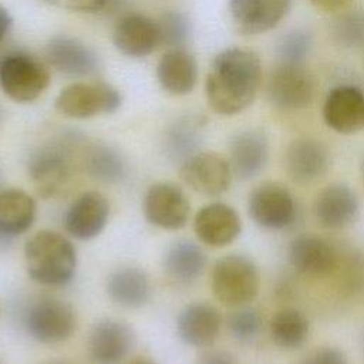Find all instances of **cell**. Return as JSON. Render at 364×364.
Segmentation results:
<instances>
[{
  "label": "cell",
  "mask_w": 364,
  "mask_h": 364,
  "mask_svg": "<svg viewBox=\"0 0 364 364\" xmlns=\"http://www.w3.org/2000/svg\"><path fill=\"white\" fill-rule=\"evenodd\" d=\"M262 84V64L250 50L232 47L219 53L206 78L209 107L220 115H236L255 101Z\"/></svg>",
  "instance_id": "6da1fadb"
},
{
  "label": "cell",
  "mask_w": 364,
  "mask_h": 364,
  "mask_svg": "<svg viewBox=\"0 0 364 364\" xmlns=\"http://www.w3.org/2000/svg\"><path fill=\"white\" fill-rule=\"evenodd\" d=\"M84 144L82 135L70 131L41 144L30 154L27 172L40 196L53 198L67 188L77 164L81 162Z\"/></svg>",
  "instance_id": "7a4b0ae2"
},
{
  "label": "cell",
  "mask_w": 364,
  "mask_h": 364,
  "mask_svg": "<svg viewBox=\"0 0 364 364\" xmlns=\"http://www.w3.org/2000/svg\"><path fill=\"white\" fill-rule=\"evenodd\" d=\"M28 276L44 286H64L77 269V250L71 240L54 230H40L24 246Z\"/></svg>",
  "instance_id": "3957f363"
},
{
  "label": "cell",
  "mask_w": 364,
  "mask_h": 364,
  "mask_svg": "<svg viewBox=\"0 0 364 364\" xmlns=\"http://www.w3.org/2000/svg\"><path fill=\"white\" fill-rule=\"evenodd\" d=\"M259 286L257 267L243 255H226L213 264L210 287L225 306L242 307L250 303L257 296Z\"/></svg>",
  "instance_id": "277c9868"
},
{
  "label": "cell",
  "mask_w": 364,
  "mask_h": 364,
  "mask_svg": "<svg viewBox=\"0 0 364 364\" xmlns=\"http://www.w3.org/2000/svg\"><path fill=\"white\" fill-rule=\"evenodd\" d=\"M28 334L40 343L65 341L75 330V311L67 301L54 296H40L28 303L23 313Z\"/></svg>",
  "instance_id": "5b68a950"
},
{
  "label": "cell",
  "mask_w": 364,
  "mask_h": 364,
  "mask_svg": "<svg viewBox=\"0 0 364 364\" xmlns=\"http://www.w3.org/2000/svg\"><path fill=\"white\" fill-rule=\"evenodd\" d=\"M50 84L47 67L36 57L16 51L0 58V87L16 102L38 98Z\"/></svg>",
  "instance_id": "8992f818"
},
{
  "label": "cell",
  "mask_w": 364,
  "mask_h": 364,
  "mask_svg": "<svg viewBox=\"0 0 364 364\" xmlns=\"http://www.w3.org/2000/svg\"><path fill=\"white\" fill-rule=\"evenodd\" d=\"M119 92L102 81L75 82L55 98V109L70 118L84 119L101 114H111L121 105Z\"/></svg>",
  "instance_id": "52a82bcc"
},
{
  "label": "cell",
  "mask_w": 364,
  "mask_h": 364,
  "mask_svg": "<svg viewBox=\"0 0 364 364\" xmlns=\"http://www.w3.org/2000/svg\"><path fill=\"white\" fill-rule=\"evenodd\" d=\"M266 91L279 109L297 111L313 101L314 82L304 64L277 61L269 74Z\"/></svg>",
  "instance_id": "ba28073f"
},
{
  "label": "cell",
  "mask_w": 364,
  "mask_h": 364,
  "mask_svg": "<svg viewBox=\"0 0 364 364\" xmlns=\"http://www.w3.org/2000/svg\"><path fill=\"white\" fill-rule=\"evenodd\" d=\"M247 213L262 228L283 229L296 216L293 195L279 182H262L249 193Z\"/></svg>",
  "instance_id": "9c48e42d"
},
{
  "label": "cell",
  "mask_w": 364,
  "mask_h": 364,
  "mask_svg": "<svg viewBox=\"0 0 364 364\" xmlns=\"http://www.w3.org/2000/svg\"><path fill=\"white\" fill-rule=\"evenodd\" d=\"M191 203L181 186L172 182H158L148 188L144 196V215L158 228L178 230L189 219Z\"/></svg>",
  "instance_id": "30bf717a"
},
{
  "label": "cell",
  "mask_w": 364,
  "mask_h": 364,
  "mask_svg": "<svg viewBox=\"0 0 364 364\" xmlns=\"http://www.w3.org/2000/svg\"><path fill=\"white\" fill-rule=\"evenodd\" d=\"M183 182L206 196H218L226 192L232 182L229 161L216 152H198L181 165Z\"/></svg>",
  "instance_id": "8fae6325"
},
{
  "label": "cell",
  "mask_w": 364,
  "mask_h": 364,
  "mask_svg": "<svg viewBox=\"0 0 364 364\" xmlns=\"http://www.w3.org/2000/svg\"><path fill=\"white\" fill-rule=\"evenodd\" d=\"M134 346V330L115 318L98 321L88 337V354L94 364H121Z\"/></svg>",
  "instance_id": "7c38bea8"
},
{
  "label": "cell",
  "mask_w": 364,
  "mask_h": 364,
  "mask_svg": "<svg viewBox=\"0 0 364 364\" xmlns=\"http://www.w3.org/2000/svg\"><path fill=\"white\" fill-rule=\"evenodd\" d=\"M323 118L338 134H355L364 128V92L350 84L331 88L324 100Z\"/></svg>",
  "instance_id": "4fadbf2b"
},
{
  "label": "cell",
  "mask_w": 364,
  "mask_h": 364,
  "mask_svg": "<svg viewBox=\"0 0 364 364\" xmlns=\"http://www.w3.org/2000/svg\"><path fill=\"white\" fill-rule=\"evenodd\" d=\"M109 216L107 198L97 191H87L77 196L68 206L64 225L65 230L75 239L90 240L105 228Z\"/></svg>",
  "instance_id": "5bb4252c"
},
{
  "label": "cell",
  "mask_w": 364,
  "mask_h": 364,
  "mask_svg": "<svg viewBox=\"0 0 364 364\" xmlns=\"http://www.w3.org/2000/svg\"><path fill=\"white\" fill-rule=\"evenodd\" d=\"M291 0H230L229 11L236 28L247 36L273 30L289 13Z\"/></svg>",
  "instance_id": "9a60e30c"
},
{
  "label": "cell",
  "mask_w": 364,
  "mask_h": 364,
  "mask_svg": "<svg viewBox=\"0 0 364 364\" xmlns=\"http://www.w3.org/2000/svg\"><path fill=\"white\" fill-rule=\"evenodd\" d=\"M284 166L291 181L297 183H310L328 171L330 154L321 141L301 136L291 141L287 146Z\"/></svg>",
  "instance_id": "2e32d148"
},
{
  "label": "cell",
  "mask_w": 364,
  "mask_h": 364,
  "mask_svg": "<svg viewBox=\"0 0 364 364\" xmlns=\"http://www.w3.org/2000/svg\"><path fill=\"white\" fill-rule=\"evenodd\" d=\"M240 229L242 223L237 212L223 202L202 206L193 219V230L198 239L212 247H223L232 243L239 236Z\"/></svg>",
  "instance_id": "e0dca14e"
},
{
  "label": "cell",
  "mask_w": 364,
  "mask_h": 364,
  "mask_svg": "<svg viewBox=\"0 0 364 364\" xmlns=\"http://www.w3.org/2000/svg\"><path fill=\"white\" fill-rule=\"evenodd\" d=\"M269 159V141L260 129H245L229 141V165L232 173L242 179L259 175Z\"/></svg>",
  "instance_id": "ac0fdd59"
},
{
  "label": "cell",
  "mask_w": 364,
  "mask_h": 364,
  "mask_svg": "<svg viewBox=\"0 0 364 364\" xmlns=\"http://www.w3.org/2000/svg\"><path fill=\"white\" fill-rule=\"evenodd\" d=\"M47 63L68 77H88L100 67L95 51L78 38L58 36L46 47Z\"/></svg>",
  "instance_id": "d6986e66"
},
{
  "label": "cell",
  "mask_w": 364,
  "mask_h": 364,
  "mask_svg": "<svg viewBox=\"0 0 364 364\" xmlns=\"http://www.w3.org/2000/svg\"><path fill=\"white\" fill-rule=\"evenodd\" d=\"M114 44L129 57L151 54L161 46L158 21L139 13L121 17L114 28Z\"/></svg>",
  "instance_id": "ffe728a7"
},
{
  "label": "cell",
  "mask_w": 364,
  "mask_h": 364,
  "mask_svg": "<svg viewBox=\"0 0 364 364\" xmlns=\"http://www.w3.org/2000/svg\"><path fill=\"white\" fill-rule=\"evenodd\" d=\"M357 213V196L346 183L327 185L314 200L316 220L326 229L346 228L354 222Z\"/></svg>",
  "instance_id": "44dd1931"
},
{
  "label": "cell",
  "mask_w": 364,
  "mask_h": 364,
  "mask_svg": "<svg viewBox=\"0 0 364 364\" xmlns=\"http://www.w3.org/2000/svg\"><path fill=\"white\" fill-rule=\"evenodd\" d=\"M222 326L219 310L209 303H192L178 316L176 330L183 343L208 347L215 343Z\"/></svg>",
  "instance_id": "7402d4cb"
},
{
  "label": "cell",
  "mask_w": 364,
  "mask_h": 364,
  "mask_svg": "<svg viewBox=\"0 0 364 364\" xmlns=\"http://www.w3.org/2000/svg\"><path fill=\"white\" fill-rule=\"evenodd\" d=\"M289 262L301 274L323 276L337 264V253L324 239L300 235L289 246Z\"/></svg>",
  "instance_id": "603a6c76"
},
{
  "label": "cell",
  "mask_w": 364,
  "mask_h": 364,
  "mask_svg": "<svg viewBox=\"0 0 364 364\" xmlns=\"http://www.w3.org/2000/svg\"><path fill=\"white\" fill-rule=\"evenodd\" d=\"M156 77L169 94L186 95L192 92L198 80L196 60L183 48L168 50L158 63Z\"/></svg>",
  "instance_id": "cb8c5ba5"
},
{
  "label": "cell",
  "mask_w": 364,
  "mask_h": 364,
  "mask_svg": "<svg viewBox=\"0 0 364 364\" xmlns=\"http://www.w3.org/2000/svg\"><path fill=\"white\" fill-rule=\"evenodd\" d=\"M36 200L16 188L0 189V233L14 239L31 228L36 219Z\"/></svg>",
  "instance_id": "d4e9b609"
},
{
  "label": "cell",
  "mask_w": 364,
  "mask_h": 364,
  "mask_svg": "<svg viewBox=\"0 0 364 364\" xmlns=\"http://www.w3.org/2000/svg\"><path fill=\"white\" fill-rule=\"evenodd\" d=\"M206 255L199 245L192 240H178L172 243L164 256V270L169 279L181 284L195 282L205 270Z\"/></svg>",
  "instance_id": "484cf974"
},
{
  "label": "cell",
  "mask_w": 364,
  "mask_h": 364,
  "mask_svg": "<svg viewBox=\"0 0 364 364\" xmlns=\"http://www.w3.org/2000/svg\"><path fill=\"white\" fill-rule=\"evenodd\" d=\"M80 164L92 179L104 183L121 182L127 175V164L122 155L104 142H85Z\"/></svg>",
  "instance_id": "4316f807"
},
{
  "label": "cell",
  "mask_w": 364,
  "mask_h": 364,
  "mask_svg": "<svg viewBox=\"0 0 364 364\" xmlns=\"http://www.w3.org/2000/svg\"><path fill=\"white\" fill-rule=\"evenodd\" d=\"M107 293L117 304L135 309L149 300L151 283L144 270L138 267H121L108 276Z\"/></svg>",
  "instance_id": "83f0119b"
},
{
  "label": "cell",
  "mask_w": 364,
  "mask_h": 364,
  "mask_svg": "<svg viewBox=\"0 0 364 364\" xmlns=\"http://www.w3.org/2000/svg\"><path fill=\"white\" fill-rule=\"evenodd\" d=\"M203 124L198 117H182L165 131L164 151L173 164H183L199 152Z\"/></svg>",
  "instance_id": "f1b7e54d"
},
{
  "label": "cell",
  "mask_w": 364,
  "mask_h": 364,
  "mask_svg": "<svg viewBox=\"0 0 364 364\" xmlns=\"http://www.w3.org/2000/svg\"><path fill=\"white\" fill-rule=\"evenodd\" d=\"M270 336L282 348H297L309 336V320L300 310L284 307L272 317Z\"/></svg>",
  "instance_id": "f546056e"
},
{
  "label": "cell",
  "mask_w": 364,
  "mask_h": 364,
  "mask_svg": "<svg viewBox=\"0 0 364 364\" xmlns=\"http://www.w3.org/2000/svg\"><path fill=\"white\" fill-rule=\"evenodd\" d=\"M333 40L344 48H358L364 46V10L344 11L331 23Z\"/></svg>",
  "instance_id": "4dcf8cb0"
},
{
  "label": "cell",
  "mask_w": 364,
  "mask_h": 364,
  "mask_svg": "<svg viewBox=\"0 0 364 364\" xmlns=\"http://www.w3.org/2000/svg\"><path fill=\"white\" fill-rule=\"evenodd\" d=\"M161 46L168 50L181 48L191 33V23L185 14L178 11L164 13L158 20Z\"/></svg>",
  "instance_id": "1f68e13d"
},
{
  "label": "cell",
  "mask_w": 364,
  "mask_h": 364,
  "mask_svg": "<svg viewBox=\"0 0 364 364\" xmlns=\"http://www.w3.org/2000/svg\"><path fill=\"white\" fill-rule=\"evenodd\" d=\"M313 46V37L307 30L296 28L284 34L277 43V58L283 63L303 64Z\"/></svg>",
  "instance_id": "d6a6232c"
},
{
  "label": "cell",
  "mask_w": 364,
  "mask_h": 364,
  "mask_svg": "<svg viewBox=\"0 0 364 364\" xmlns=\"http://www.w3.org/2000/svg\"><path fill=\"white\" fill-rule=\"evenodd\" d=\"M228 327L237 341L249 343L259 336L262 330V317L256 309L242 306L229 314Z\"/></svg>",
  "instance_id": "836d02e7"
},
{
  "label": "cell",
  "mask_w": 364,
  "mask_h": 364,
  "mask_svg": "<svg viewBox=\"0 0 364 364\" xmlns=\"http://www.w3.org/2000/svg\"><path fill=\"white\" fill-rule=\"evenodd\" d=\"M44 3L68 11L92 13L101 10L108 0H43Z\"/></svg>",
  "instance_id": "e575fe53"
},
{
  "label": "cell",
  "mask_w": 364,
  "mask_h": 364,
  "mask_svg": "<svg viewBox=\"0 0 364 364\" xmlns=\"http://www.w3.org/2000/svg\"><path fill=\"white\" fill-rule=\"evenodd\" d=\"M300 364H347V358L334 347H323L310 353Z\"/></svg>",
  "instance_id": "d590c367"
},
{
  "label": "cell",
  "mask_w": 364,
  "mask_h": 364,
  "mask_svg": "<svg viewBox=\"0 0 364 364\" xmlns=\"http://www.w3.org/2000/svg\"><path fill=\"white\" fill-rule=\"evenodd\" d=\"M198 364H236L235 358L225 351H210L200 357Z\"/></svg>",
  "instance_id": "8d00e7d4"
},
{
  "label": "cell",
  "mask_w": 364,
  "mask_h": 364,
  "mask_svg": "<svg viewBox=\"0 0 364 364\" xmlns=\"http://www.w3.org/2000/svg\"><path fill=\"white\" fill-rule=\"evenodd\" d=\"M351 0H310L313 6L323 11H340L350 4Z\"/></svg>",
  "instance_id": "74e56055"
},
{
  "label": "cell",
  "mask_w": 364,
  "mask_h": 364,
  "mask_svg": "<svg viewBox=\"0 0 364 364\" xmlns=\"http://www.w3.org/2000/svg\"><path fill=\"white\" fill-rule=\"evenodd\" d=\"M11 16L9 14V11L0 4V43L3 41V38L7 36L10 27H11Z\"/></svg>",
  "instance_id": "f35d334b"
},
{
  "label": "cell",
  "mask_w": 364,
  "mask_h": 364,
  "mask_svg": "<svg viewBox=\"0 0 364 364\" xmlns=\"http://www.w3.org/2000/svg\"><path fill=\"white\" fill-rule=\"evenodd\" d=\"M128 364H156V363L152 360H148V358H135Z\"/></svg>",
  "instance_id": "ab89813d"
},
{
  "label": "cell",
  "mask_w": 364,
  "mask_h": 364,
  "mask_svg": "<svg viewBox=\"0 0 364 364\" xmlns=\"http://www.w3.org/2000/svg\"><path fill=\"white\" fill-rule=\"evenodd\" d=\"M46 364H73V363H68V361H61V360H54V361H48Z\"/></svg>",
  "instance_id": "60d3db41"
},
{
  "label": "cell",
  "mask_w": 364,
  "mask_h": 364,
  "mask_svg": "<svg viewBox=\"0 0 364 364\" xmlns=\"http://www.w3.org/2000/svg\"><path fill=\"white\" fill-rule=\"evenodd\" d=\"M361 176H363V181H364V158L361 161Z\"/></svg>",
  "instance_id": "b9f144b4"
},
{
  "label": "cell",
  "mask_w": 364,
  "mask_h": 364,
  "mask_svg": "<svg viewBox=\"0 0 364 364\" xmlns=\"http://www.w3.org/2000/svg\"><path fill=\"white\" fill-rule=\"evenodd\" d=\"M0 183H1V169H0Z\"/></svg>",
  "instance_id": "7bdbcfd3"
},
{
  "label": "cell",
  "mask_w": 364,
  "mask_h": 364,
  "mask_svg": "<svg viewBox=\"0 0 364 364\" xmlns=\"http://www.w3.org/2000/svg\"><path fill=\"white\" fill-rule=\"evenodd\" d=\"M0 121H1V108H0Z\"/></svg>",
  "instance_id": "ee69618b"
}]
</instances>
